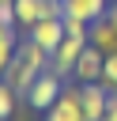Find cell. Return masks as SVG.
<instances>
[{
    "label": "cell",
    "instance_id": "obj_1",
    "mask_svg": "<svg viewBox=\"0 0 117 121\" xmlns=\"http://www.w3.org/2000/svg\"><path fill=\"white\" fill-rule=\"evenodd\" d=\"M60 91H64V79H60L57 72H49V68H45V72L30 83V91H26L23 98H26V106H30V110H42V113H45V110L60 98Z\"/></svg>",
    "mask_w": 117,
    "mask_h": 121
},
{
    "label": "cell",
    "instance_id": "obj_2",
    "mask_svg": "<svg viewBox=\"0 0 117 121\" xmlns=\"http://www.w3.org/2000/svg\"><path fill=\"white\" fill-rule=\"evenodd\" d=\"M87 49V42L83 38H64L53 53H49V72H57L64 83L75 76V60H79V53Z\"/></svg>",
    "mask_w": 117,
    "mask_h": 121
},
{
    "label": "cell",
    "instance_id": "obj_3",
    "mask_svg": "<svg viewBox=\"0 0 117 121\" xmlns=\"http://www.w3.org/2000/svg\"><path fill=\"white\" fill-rule=\"evenodd\" d=\"M45 121H87V113L79 106V83H64L60 98L45 110Z\"/></svg>",
    "mask_w": 117,
    "mask_h": 121
},
{
    "label": "cell",
    "instance_id": "obj_4",
    "mask_svg": "<svg viewBox=\"0 0 117 121\" xmlns=\"http://www.w3.org/2000/svg\"><path fill=\"white\" fill-rule=\"evenodd\" d=\"M79 106L87 113V121H102L106 117V106H109V91L98 83H79Z\"/></svg>",
    "mask_w": 117,
    "mask_h": 121
},
{
    "label": "cell",
    "instance_id": "obj_5",
    "mask_svg": "<svg viewBox=\"0 0 117 121\" xmlns=\"http://www.w3.org/2000/svg\"><path fill=\"white\" fill-rule=\"evenodd\" d=\"M102 64H106V53L87 42V49H83L79 60H75V76H72V79H75V83H98V79H102Z\"/></svg>",
    "mask_w": 117,
    "mask_h": 121
},
{
    "label": "cell",
    "instance_id": "obj_6",
    "mask_svg": "<svg viewBox=\"0 0 117 121\" xmlns=\"http://www.w3.org/2000/svg\"><path fill=\"white\" fill-rule=\"evenodd\" d=\"M26 34H30V38H34V42H38L42 49H49V53H53V49H57V45H60V42L68 38V34H64V23H60V19H38V23H34V26L26 30Z\"/></svg>",
    "mask_w": 117,
    "mask_h": 121
},
{
    "label": "cell",
    "instance_id": "obj_7",
    "mask_svg": "<svg viewBox=\"0 0 117 121\" xmlns=\"http://www.w3.org/2000/svg\"><path fill=\"white\" fill-rule=\"evenodd\" d=\"M87 42H91L94 49H102V53H117V26H113V19H109V15L94 19V23H91Z\"/></svg>",
    "mask_w": 117,
    "mask_h": 121
},
{
    "label": "cell",
    "instance_id": "obj_8",
    "mask_svg": "<svg viewBox=\"0 0 117 121\" xmlns=\"http://www.w3.org/2000/svg\"><path fill=\"white\" fill-rule=\"evenodd\" d=\"M109 11V0H64V15H79L83 23H94Z\"/></svg>",
    "mask_w": 117,
    "mask_h": 121
},
{
    "label": "cell",
    "instance_id": "obj_9",
    "mask_svg": "<svg viewBox=\"0 0 117 121\" xmlns=\"http://www.w3.org/2000/svg\"><path fill=\"white\" fill-rule=\"evenodd\" d=\"M11 8H15L19 30H30V26L42 19V0H11Z\"/></svg>",
    "mask_w": 117,
    "mask_h": 121
},
{
    "label": "cell",
    "instance_id": "obj_10",
    "mask_svg": "<svg viewBox=\"0 0 117 121\" xmlns=\"http://www.w3.org/2000/svg\"><path fill=\"white\" fill-rule=\"evenodd\" d=\"M19 38H23L19 30H15V34H4V38H0V79H4V72L11 68V60H15V45H19Z\"/></svg>",
    "mask_w": 117,
    "mask_h": 121
},
{
    "label": "cell",
    "instance_id": "obj_11",
    "mask_svg": "<svg viewBox=\"0 0 117 121\" xmlns=\"http://www.w3.org/2000/svg\"><path fill=\"white\" fill-rule=\"evenodd\" d=\"M15 87L8 83V79H0V121H11V113H15Z\"/></svg>",
    "mask_w": 117,
    "mask_h": 121
},
{
    "label": "cell",
    "instance_id": "obj_12",
    "mask_svg": "<svg viewBox=\"0 0 117 121\" xmlns=\"http://www.w3.org/2000/svg\"><path fill=\"white\" fill-rule=\"evenodd\" d=\"M60 23H64V34H68V38H83V42H87V34H91V23H83L79 15H64Z\"/></svg>",
    "mask_w": 117,
    "mask_h": 121
},
{
    "label": "cell",
    "instance_id": "obj_13",
    "mask_svg": "<svg viewBox=\"0 0 117 121\" xmlns=\"http://www.w3.org/2000/svg\"><path fill=\"white\" fill-rule=\"evenodd\" d=\"M102 87H106V91L117 87V53H106V64H102Z\"/></svg>",
    "mask_w": 117,
    "mask_h": 121
},
{
    "label": "cell",
    "instance_id": "obj_14",
    "mask_svg": "<svg viewBox=\"0 0 117 121\" xmlns=\"http://www.w3.org/2000/svg\"><path fill=\"white\" fill-rule=\"evenodd\" d=\"M42 19H64V0H42Z\"/></svg>",
    "mask_w": 117,
    "mask_h": 121
},
{
    "label": "cell",
    "instance_id": "obj_15",
    "mask_svg": "<svg viewBox=\"0 0 117 121\" xmlns=\"http://www.w3.org/2000/svg\"><path fill=\"white\" fill-rule=\"evenodd\" d=\"M102 121H117V98H109V106H106V117Z\"/></svg>",
    "mask_w": 117,
    "mask_h": 121
},
{
    "label": "cell",
    "instance_id": "obj_16",
    "mask_svg": "<svg viewBox=\"0 0 117 121\" xmlns=\"http://www.w3.org/2000/svg\"><path fill=\"white\" fill-rule=\"evenodd\" d=\"M106 15H109V19H113V26H117V0L109 4V11H106Z\"/></svg>",
    "mask_w": 117,
    "mask_h": 121
}]
</instances>
